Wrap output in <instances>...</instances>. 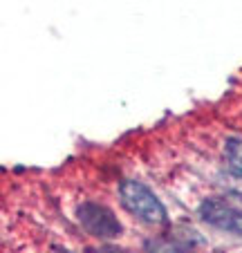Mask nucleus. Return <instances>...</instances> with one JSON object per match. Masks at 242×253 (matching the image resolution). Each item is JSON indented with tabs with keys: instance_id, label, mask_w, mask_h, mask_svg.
Listing matches in <instances>:
<instances>
[{
	"instance_id": "1",
	"label": "nucleus",
	"mask_w": 242,
	"mask_h": 253,
	"mask_svg": "<svg viewBox=\"0 0 242 253\" xmlns=\"http://www.w3.org/2000/svg\"><path fill=\"white\" fill-rule=\"evenodd\" d=\"M121 204L130 215L139 217L146 224H166V209L157 200V195L142 182L126 179L119 186Z\"/></svg>"
},
{
	"instance_id": "4",
	"label": "nucleus",
	"mask_w": 242,
	"mask_h": 253,
	"mask_svg": "<svg viewBox=\"0 0 242 253\" xmlns=\"http://www.w3.org/2000/svg\"><path fill=\"white\" fill-rule=\"evenodd\" d=\"M224 155L229 162V170L233 175L242 177V139L240 137H231L224 143Z\"/></svg>"
},
{
	"instance_id": "6",
	"label": "nucleus",
	"mask_w": 242,
	"mask_h": 253,
	"mask_svg": "<svg viewBox=\"0 0 242 253\" xmlns=\"http://www.w3.org/2000/svg\"><path fill=\"white\" fill-rule=\"evenodd\" d=\"M229 191H231L233 195L238 197V200H242V177L233 175V182L229 184Z\"/></svg>"
},
{
	"instance_id": "7",
	"label": "nucleus",
	"mask_w": 242,
	"mask_h": 253,
	"mask_svg": "<svg viewBox=\"0 0 242 253\" xmlns=\"http://www.w3.org/2000/svg\"><path fill=\"white\" fill-rule=\"evenodd\" d=\"M99 253H128V251H124V249H119V247H103V249H99Z\"/></svg>"
},
{
	"instance_id": "2",
	"label": "nucleus",
	"mask_w": 242,
	"mask_h": 253,
	"mask_svg": "<svg viewBox=\"0 0 242 253\" xmlns=\"http://www.w3.org/2000/svg\"><path fill=\"white\" fill-rule=\"evenodd\" d=\"M76 217L88 233L99 240H112L121 235V222L117 220V215L99 202H83L76 209Z\"/></svg>"
},
{
	"instance_id": "8",
	"label": "nucleus",
	"mask_w": 242,
	"mask_h": 253,
	"mask_svg": "<svg viewBox=\"0 0 242 253\" xmlns=\"http://www.w3.org/2000/svg\"><path fill=\"white\" fill-rule=\"evenodd\" d=\"M56 253H72V251H56Z\"/></svg>"
},
{
	"instance_id": "5",
	"label": "nucleus",
	"mask_w": 242,
	"mask_h": 253,
	"mask_svg": "<svg viewBox=\"0 0 242 253\" xmlns=\"http://www.w3.org/2000/svg\"><path fill=\"white\" fill-rule=\"evenodd\" d=\"M146 251L148 253H184V249L173 244L171 240H148Z\"/></svg>"
},
{
	"instance_id": "3",
	"label": "nucleus",
	"mask_w": 242,
	"mask_h": 253,
	"mask_svg": "<svg viewBox=\"0 0 242 253\" xmlns=\"http://www.w3.org/2000/svg\"><path fill=\"white\" fill-rule=\"evenodd\" d=\"M199 217L220 231L242 235V211L229 200H222V197L204 200L199 204Z\"/></svg>"
}]
</instances>
